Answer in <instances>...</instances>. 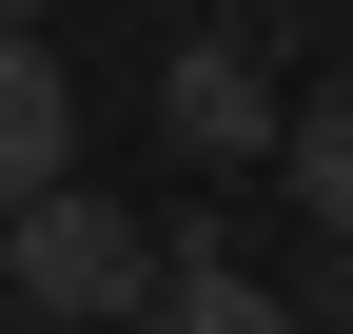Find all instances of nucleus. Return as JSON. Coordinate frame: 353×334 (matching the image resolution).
I'll return each instance as SVG.
<instances>
[{"instance_id": "obj_1", "label": "nucleus", "mask_w": 353, "mask_h": 334, "mask_svg": "<svg viewBox=\"0 0 353 334\" xmlns=\"http://www.w3.org/2000/svg\"><path fill=\"white\" fill-rule=\"evenodd\" d=\"M0 295L20 315H59V334H157V295H176V236L138 217V197H39L20 236H0Z\"/></svg>"}, {"instance_id": "obj_2", "label": "nucleus", "mask_w": 353, "mask_h": 334, "mask_svg": "<svg viewBox=\"0 0 353 334\" xmlns=\"http://www.w3.org/2000/svg\"><path fill=\"white\" fill-rule=\"evenodd\" d=\"M157 138L196 157V177H275V157H294V99H275L255 39H176V59H157Z\"/></svg>"}, {"instance_id": "obj_3", "label": "nucleus", "mask_w": 353, "mask_h": 334, "mask_svg": "<svg viewBox=\"0 0 353 334\" xmlns=\"http://www.w3.org/2000/svg\"><path fill=\"white\" fill-rule=\"evenodd\" d=\"M59 157H79V79L39 59V39H0V236H20L39 197H79Z\"/></svg>"}, {"instance_id": "obj_4", "label": "nucleus", "mask_w": 353, "mask_h": 334, "mask_svg": "<svg viewBox=\"0 0 353 334\" xmlns=\"http://www.w3.org/2000/svg\"><path fill=\"white\" fill-rule=\"evenodd\" d=\"M275 197H294L314 236H353V79H334V99H294V157H275Z\"/></svg>"}, {"instance_id": "obj_5", "label": "nucleus", "mask_w": 353, "mask_h": 334, "mask_svg": "<svg viewBox=\"0 0 353 334\" xmlns=\"http://www.w3.org/2000/svg\"><path fill=\"white\" fill-rule=\"evenodd\" d=\"M157 334H314V315H275V275H236V256H176Z\"/></svg>"}, {"instance_id": "obj_6", "label": "nucleus", "mask_w": 353, "mask_h": 334, "mask_svg": "<svg viewBox=\"0 0 353 334\" xmlns=\"http://www.w3.org/2000/svg\"><path fill=\"white\" fill-rule=\"evenodd\" d=\"M0 334H20V295H0Z\"/></svg>"}]
</instances>
